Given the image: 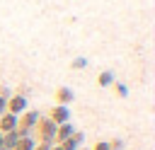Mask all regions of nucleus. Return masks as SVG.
I'll use <instances>...</instances> for the list:
<instances>
[{"instance_id":"nucleus-5","label":"nucleus","mask_w":155,"mask_h":150,"mask_svg":"<svg viewBox=\"0 0 155 150\" xmlns=\"http://www.w3.org/2000/svg\"><path fill=\"white\" fill-rule=\"evenodd\" d=\"M73 133H75V126H73L70 121H65V123L56 126V138H53V143H63V140H68Z\"/></svg>"},{"instance_id":"nucleus-14","label":"nucleus","mask_w":155,"mask_h":150,"mask_svg":"<svg viewBox=\"0 0 155 150\" xmlns=\"http://www.w3.org/2000/svg\"><path fill=\"white\" fill-rule=\"evenodd\" d=\"M5 111H7V97L0 94V114H5Z\"/></svg>"},{"instance_id":"nucleus-3","label":"nucleus","mask_w":155,"mask_h":150,"mask_svg":"<svg viewBox=\"0 0 155 150\" xmlns=\"http://www.w3.org/2000/svg\"><path fill=\"white\" fill-rule=\"evenodd\" d=\"M29 109V104H27V97L24 94H12V97H7V111L10 114H15V116H19V114H24Z\"/></svg>"},{"instance_id":"nucleus-2","label":"nucleus","mask_w":155,"mask_h":150,"mask_svg":"<svg viewBox=\"0 0 155 150\" xmlns=\"http://www.w3.org/2000/svg\"><path fill=\"white\" fill-rule=\"evenodd\" d=\"M39 111H24V114H19L17 116V133L19 135H29L31 131H34V126H36V121H39Z\"/></svg>"},{"instance_id":"nucleus-16","label":"nucleus","mask_w":155,"mask_h":150,"mask_svg":"<svg viewBox=\"0 0 155 150\" xmlns=\"http://www.w3.org/2000/svg\"><path fill=\"white\" fill-rule=\"evenodd\" d=\"M51 150H63V148L61 145H51Z\"/></svg>"},{"instance_id":"nucleus-4","label":"nucleus","mask_w":155,"mask_h":150,"mask_svg":"<svg viewBox=\"0 0 155 150\" xmlns=\"http://www.w3.org/2000/svg\"><path fill=\"white\" fill-rule=\"evenodd\" d=\"M48 119H51L56 126H61V123L70 121V111H68V106H63V104H56V106H51V111H48Z\"/></svg>"},{"instance_id":"nucleus-6","label":"nucleus","mask_w":155,"mask_h":150,"mask_svg":"<svg viewBox=\"0 0 155 150\" xmlns=\"http://www.w3.org/2000/svg\"><path fill=\"white\" fill-rule=\"evenodd\" d=\"M15 128H17V116L10 114V111L0 114V133H10V131H15Z\"/></svg>"},{"instance_id":"nucleus-7","label":"nucleus","mask_w":155,"mask_h":150,"mask_svg":"<svg viewBox=\"0 0 155 150\" xmlns=\"http://www.w3.org/2000/svg\"><path fill=\"white\" fill-rule=\"evenodd\" d=\"M82 140H85V135L80 133V131H75L68 140H63V143H58L63 150H80V145H82Z\"/></svg>"},{"instance_id":"nucleus-9","label":"nucleus","mask_w":155,"mask_h":150,"mask_svg":"<svg viewBox=\"0 0 155 150\" xmlns=\"http://www.w3.org/2000/svg\"><path fill=\"white\" fill-rule=\"evenodd\" d=\"M34 145H36V140H34L31 135H22L12 150H34Z\"/></svg>"},{"instance_id":"nucleus-15","label":"nucleus","mask_w":155,"mask_h":150,"mask_svg":"<svg viewBox=\"0 0 155 150\" xmlns=\"http://www.w3.org/2000/svg\"><path fill=\"white\" fill-rule=\"evenodd\" d=\"M34 150H51V145H48V143H36Z\"/></svg>"},{"instance_id":"nucleus-8","label":"nucleus","mask_w":155,"mask_h":150,"mask_svg":"<svg viewBox=\"0 0 155 150\" xmlns=\"http://www.w3.org/2000/svg\"><path fill=\"white\" fill-rule=\"evenodd\" d=\"M73 99H75V92H73L70 87H58V90H56V102H58V104L68 106Z\"/></svg>"},{"instance_id":"nucleus-10","label":"nucleus","mask_w":155,"mask_h":150,"mask_svg":"<svg viewBox=\"0 0 155 150\" xmlns=\"http://www.w3.org/2000/svg\"><path fill=\"white\" fill-rule=\"evenodd\" d=\"M97 82H99V87H109V85H114L116 80H114V73H111V70H104V73H99Z\"/></svg>"},{"instance_id":"nucleus-13","label":"nucleus","mask_w":155,"mask_h":150,"mask_svg":"<svg viewBox=\"0 0 155 150\" xmlns=\"http://www.w3.org/2000/svg\"><path fill=\"white\" fill-rule=\"evenodd\" d=\"M92 150H111V145H109L107 140H99V143H94V145H92Z\"/></svg>"},{"instance_id":"nucleus-1","label":"nucleus","mask_w":155,"mask_h":150,"mask_svg":"<svg viewBox=\"0 0 155 150\" xmlns=\"http://www.w3.org/2000/svg\"><path fill=\"white\" fill-rule=\"evenodd\" d=\"M34 131H36V135H39V143H48V145H56L53 143V138H56V123L46 116H39V121H36V126H34Z\"/></svg>"},{"instance_id":"nucleus-17","label":"nucleus","mask_w":155,"mask_h":150,"mask_svg":"<svg viewBox=\"0 0 155 150\" xmlns=\"http://www.w3.org/2000/svg\"><path fill=\"white\" fill-rule=\"evenodd\" d=\"M0 150H7V148H0Z\"/></svg>"},{"instance_id":"nucleus-12","label":"nucleus","mask_w":155,"mask_h":150,"mask_svg":"<svg viewBox=\"0 0 155 150\" xmlns=\"http://www.w3.org/2000/svg\"><path fill=\"white\" fill-rule=\"evenodd\" d=\"M85 65H87V58H82V56H80V58H75V60L70 63V68H73V70H78V68H85Z\"/></svg>"},{"instance_id":"nucleus-11","label":"nucleus","mask_w":155,"mask_h":150,"mask_svg":"<svg viewBox=\"0 0 155 150\" xmlns=\"http://www.w3.org/2000/svg\"><path fill=\"white\" fill-rule=\"evenodd\" d=\"M114 90H116L119 97H128V87H126L124 82H114Z\"/></svg>"}]
</instances>
